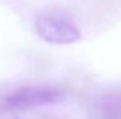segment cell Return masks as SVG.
Returning a JSON list of instances; mask_svg holds the SVG:
<instances>
[{
    "mask_svg": "<svg viewBox=\"0 0 121 119\" xmlns=\"http://www.w3.org/2000/svg\"><path fill=\"white\" fill-rule=\"evenodd\" d=\"M65 88H56L49 84H30L21 86L9 91L7 95L0 96V110L11 112V110H26L33 107L48 103H56L65 98Z\"/></svg>",
    "mask_w": 121,
    "mask_h": 119,
    "instance_id": "6da1fadb",
    "label": "cell"
},
{
    "mask_svg": "<svg viewBox=\"0 0 121 119\" xmlns=\"http://www.w3.org/2000/svg\"><path fill=\"white\" fill-rule=\"evenodd\" d=\"M35 30L40 39L49 44H72L81 39L79 28L56 11L40 14L35 21Z\"/></svg>",
    "mask_w": 121,
    "mask_h": 119,
    "instance_id": "7a4b0ae2",
    "label": "cell"
},
{
    "mask_svg": "<svg viewBox=\"0 0 121 119\" xmlns=\"http://www.w3.org/2000/svg\"><path fill=\"white\" fill-rule=\"evenodd\" d=\"M95 117H121V89L107 91L97 100L95 109L90 110Z\"/></svg>",
    "mask_w": 121,
    "mask_h": 119,
    "instance_id": "3957f363",
    "label": "cell"
},
{
    "mask_svg": "<svg viewBox=\"0 0 121 119\" xmlns=\"http://www.w3.org/2000/svg\"><path fill=\"white\" fill-rule=\"evenodd\" d=\"M65 91L74 96H86L90 93V79L82 74L69 75V79L65 81Z\"/></svg>",
    "mask_w": 121,
    "mask_h": 119,
    "instance_id": "277c9868",
    "label": "cell"
},
{
    "mask_svg": "<svg viewBox=\"0 0 121 119\" xmlns=\"http://www.w3.org/2000/svg\"><path fill=\"white\" fill-rule=\"evenodd\" d=\"M121 7V0H97V9L102 12H111L114 9Z\"/></svg>",
    "mask_w": 121,
    "mask_h": 119,
    "instance_id": "5b68a950",
    "label": "cell"
}]
</instances>
